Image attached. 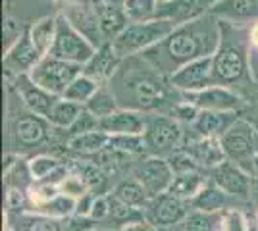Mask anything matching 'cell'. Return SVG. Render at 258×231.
Instances as JSON below:
<instances>
[{
  "mask_svg": "<svg viewBox=\"0 0 258 231\" xmlns=\"http://www.w3.org/2000/svg\"><path fill=\"white\" fill-rule=\"evenodd\" d=\"M119 108L143 114H170L183 100L181 93L141 54L123 58L116 73L108 81Z\"/></svg>",
  "mask_w": 258,
  "mask_h": 231,
  "instance_id": "obj_1",
  "label": "cell"
},
{
  "mask_svg": "<svg viewBox=\"0 0 258 231\" xmlns=\"http://www.w3.org/2000/svg\"><path fill=\"white\" fill-rule=\"evenodd\" d=\"M222 43V22L208 14L201 20L175 25L160 43L143 52V58L164 75H173L177 69L199 58L212 56Z\"/></svg>",
  "mask_w": 258,
  "mask_h": 231,
  "instance_id": "obj_2",
  "label": "cell"
},
{
  "mask_svg": "<svg viewBox=\"0 0 258 231\" xmlns=\"http://www.w3.org/2000/svg\"><path fill=\"white\" fill-rule=\"evenodd\" d=\"M248 46L250 39L243 27L222 23V43L212 54L214 85L235 89L248 79Z\"/></svg>",
  "mask_w": 258,
  "mask_h": 231,
  "instance_id": "obj_3",
  "label": "cell"
},
{
  "mask_svg": "<svg viewBox=\"0 0 258 231\" xmlns=\"http://www.w3.org/2000/svg\"><path fill=\"white\" fill-rule=\"evenodd\" d=\"M54 131L56 129L50 125V121L46 118L37 116L29 110L22 112L18 116H10V120H8V146H10V152L18 154V156L37 152V150L44 148L46 144H50Z\"/></svg>",
  "mask_w": 258,
  "mask_h": 231,
  "instance_id": "obj_4",
  "label": "cell"
},
{
  "mask_svg": "<svg viewBox=\"0 0 258 231\" xmlns=\"http://www.w3.org/2000/svg\"><path fill=\"white\" fill-rule=\"evenodd\" d=\"M173 25L168 20H151V22L141 23H127V27L114 37L110 43L116 48L119 58H129V56L143 54L145 50H149L151 46L160 43L166 35L172 31Z\"/></svg>",
  "mask_w": 258,
  "mask_h": 231,
  "instance_id": "obj_5",
  "label": "cell"
},
{
  "mask_svg": "<svg viewBox=\"0 0 258 231\" xmlns=\"http://www.w3.org/2000/svg\"><path fill=\"white\" fill-rule=\"evenodd\" d=\"M145 144H147V156H160L168 158L170 154L179 150L185 139L183 123L168 116V114H147V125H145Z\"/></svg>",
  "mask_w": 258,
  "mask_h": 231,
  "instance_id": "obj_6",
  "label": "cell"
},
{
  "mask_svg": "<svg viewBox=\"0 0 258 231\" xmlns=\"http://www.w3.org/2000/svg\"><path fill=\"white\" fill-rule=\"evenodd\" d=\"M226 158L241 166L243 170H247L250 174L252 170V158L258 148V129L250 123V121L239 120L226 131V135L220 139ZM252 176V174H250Z\"/></svg>",
  "mask_w": 258,
  "mask_h": 231,
  "instance_id": "obj_7",
  "label": "cell"
},
{
  "mask_svg": "<svg viewBox=\"0 0 258 231\" xmlns=\"http://www.w3.org/2000/svg\"><path fill=\"white\" fill-rule=\"evenodd\" d=\"M81 73H83V66L46 54L41 58V62L37 66L33 67L29 77L37 85L50 91L56 97H64V93L72 85V81Z\"/></svg>",
  "mask_w": 258,
  "mask_h": 231,
  "instance_id": "obj_8",
  "label": "cell"
},
{
  "mask_svg": "<svg viewBox=\"0 0 258 231\" xmlns=\"http://www.w3.org/2000/svg\"><path fill=\"white\" fill-rule=\"evenodd\" d=\"M95 50L97 46L79 33L62 14H58V31H56V39L48 54L66 60V62H72V64L85 66L91 60V56L95 54Z\"/></svg>",
  "mask_w": 258,
  "mask_h": 231,
  "instance_id": "obj_9",
  "label": "cell"
},
{
  "mask_svg": "<svg viewBox=\"0 0 258 231\" xmlns=\"http://www.w3.org/2000/svg\"><path fill=\"white\" fill-rule=\"evenodd\" d=\"M189 212L191 204L187 200H181L172 193H162L158 197H152L151 202L147 204L145 220L162 231L181 225V221L187 218Z\"/></svg>",
  "mask_w": 258,
  "mask_h": 231,
  "instance_id": "obj_10",
  "label": "cell"
},
{
  "mask_svg": "<svg viewBox=\"0 0 258 231\" xmlns=\"http://www.w3.org/2000/svg\"><path fill=\"white\" fill-rule=\"evenodd\" d=\"M133 177L147 189V193L152 198L162 193H168L173 181V172L168 158L143 156L139 162L133 166Z\"/></svg>",
  "mask_w": 258,
  "mask_h": 231,
  "instance_id": "obj_11",
  "label": "cell"
},
{
  "mask_svg": "<svg viewBox=\"0 0 258 231\" xmlns=\"http://www.w3.org/2000/svg\"><path fill=\"white\" fill-rule=\"evenodd\" d=\"M210 181L218 185L227 197L241 202H250V191H252V176L241 166L231 160H224L220 166L208 172Z\"/></svg>",
  "mask_w": 258,
  "mask_h": 231,
  "instance_id": "obj_12",
  "label": "cell"
},
{
  "mask_svg": "<svg viewBox=\"0 0 258 231\" xmlns=\"http://www.w3.org/2000/svg\"><path fill=\"white\" fill-rule=\"evenodd\" d=\"M181 97L193 102L199 110L241 112L247 106V100L243 99L235 89L224 87V85H210L197 93H181Z\"/></svg>",
  "mask_w": 258,
  "mask_h": 231,
  "instance_id": "obj_13",
  "label": "cell"
},
{
  "mask_svg": "<svg viewBox=\"0 0 258 231\" xmlns=\"http://www.w3.org/2000/svg\"><path fill=\"white\" fill-rule=\"evenodd\" d=\"M68 22L76 27L79 33L83 35L85 39H89L95 46L108 43L102 35L100 29V20H98L97 8H95V2L93 0H77V2H66L62 12Z\"/></svg>",
  "mask_w": 258,
  "mask_h": 231,
  "instance_id": "obj_14",
  "label": "cell"
},
{
  "mask_svg": "<svg viewBox=\"0 0 258 231\" xmlns=\"http://www.w3.org/2000/svg\"><path fill=\"white\" fill-rule=\"evenodd\" d=\"M43 54L39 52V48L35 46L29 35V27L23 31V35L12 44L10 48L4 50V58L2 64L6 69L8 77H20V75H29L33 71V67L41 62Z\"/></svg>",
  "mask_w": 258,
  "mask_h": 231,
  "instance_id": "obj_15",
  "label": "cell"
},
{
  "mask_svg": "<svg viewBox=\"0 0 258 231\" xmlns=\"http://www.w3.org/2000/svg\"><path fill=\"white\" fill-rule=\"evenodd\" d=\"M14 91H16V97L20 99L25 110L33 112L37 116H43L46 120L52 112L54 104L60 99V97L52 95L50 91L37 85L29 75L14 77Z\"/></svg>",
  "mask_w": 258,
  "mask_h": 231,
  "instance_id": "obj_16",
  "label": "cell"
},
{
  "mask_svg": "<svg viewBox=\"0 0 258 231\" xmlns=\"http://www.w3.org/2000/svg\"><path fill=\"white\" fill-rule=\"evenodd\" d=\"M220 0H170L162 2L158 6V20H168L173 25H183V23L201 20L208 14H212L214 6Z\"/></svg>",
  "mask_w": 258,
  "mask_h": 231,
  "instance_id": "obj_17",
  "label": "cell"
},
{
  "mask_svg": "<svg viewBox=\"0 0 258 231\" xmlns=\"http://www.w3.org/2000/svg\"><path fill=\"white\" fill-rule=\"evenodd\" d=\"M170 83L179 93H197L203 89L214 85L212 77V56L199 58L191 64L177 69L173 75H170Z\"/></svg>",
  "mask_w": 258,
  "mask_h": 231,
  "instance_id": "obj_18",
  "label": "cell"
},
{
  "mask_svg": "<svg viewBox=\"0 0 258 231\" xmlns=\"http://www.w3.org/2000/svg\"><path fill=\"white\" fill-rule=\"evenodd\" d=\"M181 148L185 152L191 154V158L206 172L214 170L216 166H220L224 160H227L220 139L199 137V135H195L191 131H189V137L185 135Z\"/></svg>",
  "mask_w": 258,
  "mask_h": 231,
  "instance_id": "obj_19",
  "label": "cell"
},
{
  "mask_svg": "<svg viewBox=\"0 0 258 231\" xmlns=\"http://www.w3.org/2000/svg\"><path fill=\"white\" fill-rule=\"evenodd\" d=\"M222 23L247 27L258 22V0H220L212 10Z\"/></svg>",
  "mask_w": 258,
  "mask_h": 231,
  "instance_id": "obj_20",
  "label": "cell"
},
{
  "mask_svg": "<svg viewBox=\"0 0 258 231\" xmlns=\"http://www.w3.org/2000/svg\"><path fill=\"white\" fill-rule=\"evenodd\" d=\"M239 120V112H214L201 110L197 120L189 125V131L199 137H212L222 139L226 131Z\"/></svg>",
  "mask_w": 258,
  "mask_h": 231,
  "instance_id": "obj_21",
  "label": "cell"
},
{
  "mask_svg": "<svg viewBox=\"0 0 258 231\" xmlns=\"http://www.w3.org/2000/svg\"><path fill=\"white\" fill-rule=\"evenodd\" d=\"M123 58H119V54L116 52V48L112 46V43L100 44L95 54L91 56V60L83 66V73L89 77H93L95 81H98L100 85L108 83L112 75L116 73V69L119 67Z\"/></svg>",
  "mask_w": 258,
  "mask_h": 231,
  "instance_id": "obj_22",
  "label": "cell"
},
{
  "mask_svg": "<svg viewBox=\"0 0 258 231\" xmlns=\"http://www.w3.org/2000/svg\"><path fill=\"white\" fill-rule=\"evenodd\" d=\"M147 125V114L118 108L114 114L100 120V129L108 135H143Z\"/></svg>",
  "mask_w": 258,
  "mask_h": 231,
  "instance_id": "obj_23",
  "label": "cell"
},
{
  "mask_svg": "<svg viewBox=\"0 0 258 231\" xmlns=\"http://www.w3.org/2000/svg\"><path fill=\"white\" fill-rule=\"evenodd\" d=\"M108 141H110V135L104 133L102 129H97V131H87L68 137L64 146L72 156L93 160L95 156H98L106 148Z\"/></svg>",
  "mask_w": 258,
  "mask_h": 231,
  "instance_id": "obj_24",
  "label": "cell"
},
{
  "mask_svg": "<svg viewBox=\"0 0 258 231\" xmlns=\"http://www.w3.org/2000/svg\"><path fill=\"white\" fill-rule=\"evenodd\" d=\"M4 221L14 231H66L64 220H58L41 212H25L20 216H8L4 212Z\"/></svg>",
  "mask_w": 258,
  "mask_h": 231,
  "instance_id": "obj_25",
  "label": "cell"
},
{
  "mask_svg": "<svg viewBox=\"0 0 258 231\" xmlns=\"http://www.w3.org/2000/svg\"><path fill=\"white\" fill-rule=\"evenodd\" d=\"M208 179H210V176H208V172H205V170L173 176V181L172 185H170V189H168V193H172V195H175V197L181 198V200L191 202L203 191V187L208 183Z\"/></svg>",
  "mask_w": 258,
  "mask_h": 231,
  "instance_id": "obj_26",
  "label": "cell"
},
{
  "mask_svg": "<svg viewBox=\"0 0 258 231\" xmlns=\"http://www.w3.org/2000/svg\"><path fill=\"white\" fill-rule=\"evenodd\" d=\"M233 198L227 197L222 189L214 185L210 179L206 183L203 191L197 195V197L189 202L191 204V210H203V212H224V210L231 208Z\"/></svg>",
  "mask_w": 258,
  "mask_h": 231,
  "instance_id": "obj_27",
  "label": "cell"
},
{
  "mask_svg": "<svg viewBox=\"0 0 258 231\" xmlns=\"http://www.w3.org/2000/svg\"><path fill=\"white\" fill-rule=\"evenodd\" d=\"M83 110H85L83 104L60 97L58 102L54 104L50 116H48V121H50V125H52L54 129H58V131H68V129L79 120V116L83 114Z\"/></svg>",
  "mask_w": 258,
  "mask_h": 231,
  "instance_id": "obj_28",
  "label": "cell"
},
{
  "mask_svg": "<svg viewBox=\"0 0 258 231\" xmlns=\"http://www.w3.org/2000/svg\"><path fill=\"white\" fill-rule=\"evenodd\" d=\"M56 31H58V14L56 16H44V18L29 25L31 41L43 56L50 52L54 39H56Z\"/></svg>",
  "mask_w": 258,
  "mask_h": 231,
  "instance_id": "obj_29",
  "label": "cell"
},
{
  "mask_svg": "<svg viewBox=\"0 0 258 231\" xmlns=\"http://www.w3.org/2000/svg\"><path fill=\"white\" fill-rule=\"evenodd\" d=\"M112 193H114L121 202H125V204L133 206V208L143 210V212L147 208V204L151 202V195L147 193V189L143 187L133 176L127 177V179L118 181V185L112 189Z\"/></svg>",
  "mask_w": 258,
  "mask_h": 231,
  "instance_id": "obj_30",
  "label": "cell"
},
{
  "mask_svg": "<svg viewBox=\"0 0 258 231\" xmlns=\"http://www.w3.org/2000/svg\"><path fill=\"white\" fill-rule=\"evenodd\" d=\"M222 212H203L191 210L181 221V231H220Z\"/></svg>",
  "mask_w": 258,
  "mask_h": 231,
  "instance_id": "obj_31",
  "label": "cell"
},
{
  "mask_svg": "<svg viewBox=\"0 0 258 231\" xmlns=\"http://www.w3.org/2000/svg\"><path fill=\"white\" fill-rule=\"evenodd\" d=\"M85 108L91 112L93 116H97L98 120H102V118H106L110 114H114L119 106H118L116 97H114V93H112V89H110V85L104 83V85L98 87V91L93 95V99L87 102Z\"/></svg>",
  "mask_w": 258,
  "mask_h": 231,
  "instance_id": "obj_32",
  "label": "cell"
},
{
  "mask_svg": "<svg viewBox=\"0 0 258 231\" xmlns=\"http://www.w3.org/2000/svg\"><path fill=\"white\" fill-rule=\"evenodd\" d=\"M98 87H100L98 81H95L93 77L85 75V73H81V75H77L72 81V85L64 93V99L74 100V102H79V104L85 106L87 102L93 99V95L98 91Z\"/></svg>",
  "mask_w": 258,
  "mask_h": 231,
  "instance_id": "obj_33",
  "label": "cell"
},
{
  "mask_svg": "<svg viewBox=\"0 0 258 231\" xmlns=\"http://www.w3.org/2000/svg\"><path fill=\"white\" fill-rule=\"evenodd\" d=\"M158 0H125V16L129 23H141L156 20L158 14Z\"/></svg>",
  "mask_w": 258,
  "mask_h": 231,
  "instance_id": "obj_34",
  "label": "cell"
},
{
  "mask_svg": "<svg viewBox=\"0 0 258 231\" xmlns=\"http://www.w3.org/2000/svg\"><path fill=\"white\" fill-rule=\"evenodd\" d=\"M108 146L119 150V152H125L129 156H147V144H145V137L143 135H110V141Z\"/></svg>",
  "mask_w": 258,
  "mask_h": 231,
  "instance_id": "obj_35",
  "label": "cell"
},
{
  "mask_svg": "<svg viewBox=\"0 0 258 231\" xmlns=\"http://www.w3.org/2000/svg\"><path fill=\"white\" fill-rule=\"evenodd\" d=\"M76 206H77V200L72 197H66V195H58L56 198L44 202L41 206L33 210V212H41V214H46V216H52V218H58V220H66L70 216L76 214Z\"/></svg>",
  "mask_w": 258,
  "mask_h": 231,
  "instance_id": "obj_36",
  "label": "cell"
},
{
  "mask_svg": "<svg viewBox=\"0 0 258 231\" xmlns=\"http://www.w3.org/2000/svg\"><path fill=\"white\" fill-rule=\"evenodd\" d=\"M60 193L66 195V197H72L79 200V198H83L87 193H91V189L87 185V181L83 179L81 174H77V172H70L68 176L60 181Z\"/></svg>",
  "mask_w": 258,
  "mask_h": 231,
  "instance_id": "obj_37",
  "label": "cell"
},
{
  "mask_svg": "<svg viewBox=\"0 0 258 231\" xmlns=\"http://www.w3.org/2000/svg\"><path fill=\"white\" fill-rule=\"evenodd\" d=\"M220 231H250V223L241 208H227L222 212V227Z\"/></svg>",
  "mask_w": 258,
  "mask_h": 231,
  "instance_id": "obj_38",
  "label": "cell"
},
{
  "mask_svg": "<svg viewBox=\"0 0 258 231\" xmlns=\"http://www.w3.org/2000/svg\"><path fill=\"white\" fill-rule=\"evenodd\" d=\"M168 162L172 166V172L173 176H179V174H189V172H199V170H203L201 166L195 162L193 158H191V154L185 152L183 148L179 150H175L173 154L168 156ZM206 172V170H205Z\"/></svg>",
  "mask_w": 258,
  "mask_h": 231,
  "instance_id": "obj_39",
  "label": "cell"
},
{
  "mask_svg": "<svg viewBox=\"0 0 258 231\" xmlns=\"http://www.w3.org/2000/svg\"><path fill=\"white\" fill-rule=\"evenodd\" d=\"M199 112H201V110L195 106L193 102H189V100L183 99V100H179L175 106H173L168 116H172V118H175L179 123H183V125H187V127H189V125L197 120Z\"/></svg>",
  "mask_w": 258,
  "mask_h": 231,
  "instance_id": "obj_40",
  "label": "cell"
},
{
  "mask_svg": "<svg viewBox=\"0 0 258 231\" xmlns=\"http://www.w3.org/2000/svg\"><path fill=\"white\" fill-rule=\"evenodd\" d=\"M97 129H100V120H98L97 116H93L91 112L83 110V114L79 116V120L68 129V137H72V135H79V133H87V131H97Z\"/></svg>",
  "mask_w": 258,
  "mask_h": 231,
  "instance_id": "obj_41",
  "label": "cell"
},
{
  "mask_svg": "<svg viewBox=\"0 0 258 231\" xmlns=\"http://www.w3.org/2000/svg\"><path fill=\"white\" fill-rule=\"evenodd\" d=\"M89 218L95 220L97 223H104L110 218V198L106 195H97L95 200H93V206H91V212H89Z\"/></svg>",
  "mask_w": 258,
  "mask_h": 231,
  "instance_id": "obj_42",
  "label": "cell"
},
{
  "mask_svg": "<svg viewBox=\"0 0 258 231\" xmlns=\"http://www.w3.org/2000/svg\"><path fill=\"white\" fill-rule=\"evenodd\" d=\"M25 29H27V27L20 25L16 20L6 18V22H4V50H6V48H10L12 44H14L18 39H20V37H22Z\"/></svg>",
  "mask_w": 258,
  "mask_h": 231,
  "instance_id": "obj_43",
  "label": "cell"
},
{
  "mask_svg": "<svg viewBox=\"0 0 258 231\" xmlns=\"http://www.w3.org/2000/svg\"><path fill=\"white\" fill-rule=\"evenodd\" d=\"M119 231H160L156 229L152 223H149L147 220H139V221H131L127 225H123Z\"/></svg>",
  "mask_w": 258,
  "mask_h": 231,
  "instance_id": "obj_44",
  "label": "cell"
},
{
  "mask_svg": "<svg viewBox=\"0 0 258 231\" xmlns=\"http://www.w3.org/2000/svg\"><path fill=\"white\" fill-rule=\"evenodd\" d=\"M248 39H250V44L258 48V22L254 23V25H250V29H248Z\"/></svg>",
  "mask_w": 258,
  "mask_h": 231,
  "instance_id": "obj_45",
  "label": "cell"
},
{
  "mask_svg": "<svg viewBox=\"0 0 258 231\" xmlns=\"http://www.w3.org/2000/svg\"><path fill=\"white\" fill-rule=\"evenodd\" d=\"M250 202H254L258 206V179L252 177V191H250Z\"/></svg>",
  "mask_w": 258,
  "mask_h": 231,
  "instance_id": "obj_46",
  "label": "cell"
},
{
  "mask_svg": "<svg viewBox=\"0 0 258 231\" xmlns=\"http://www.w3.org/2000/svg\"><path fill=\"white\" fill-rule=\"evenodd\" d=\"M250 174H252V177L258 179V148L256 152H254V158H252V170H250Z\"/></svg>",
  "mask_w": 258,
  "mask_h": 231,
  "instance_id": "obj_47",
  "label": "cell"
},
{
  "mask_svg": "<svg viewBox=\"0 0 258 231\" xmlns=\"http://www.w3.org/2000/svg\"><path fill=\"white\" fill-rule=\"evenodd\" d=\"M91 231H118V229H112V227H100V225H98V227H95V229H91Z\"/></svg>",
  "mask_w": 258,
  "mask_h": 231,
  "instance_id": "obj_48",
  "label": "cell"
},
{
  "mask_svg": "<svg viewBox=\"0 0 258 231\" xmlns=\"http://www.w3.org/2000/svg\"><path fill=\"white\" fill-rule=\"evenodd\" d=\"M58 2H62V4H66V2H77V0H58Z\"/></svg>",
  "mask_w": 258,
  "mask_h": 231,
  "instance_id": "obj_49",
  "label": "cell"
},
{
  "mask_svg": "<svg viewBox=\"0 0 258 231\" xmlns=\"http://www.w3.org/2000/svg\"><path fill=\"white\" fill-rule=\"evenodd\" d=\"M158 2H160V4H162V2H170V0H158Z\"/></svg>",
  "mask_w": 258,
  "mask_h": 231,
  "instance_id": "obj_50",
  "label": "cell"
},
{
  "mask_svg": "<svg viewBox=\"0 0 258 231\" xmlns=\"http://www.w3.org/2000/svg\"><path fill=\"white\" fill-rule=\"evenodd\" d=\"M256 223H258V210H256Z\"/></svg>",
  "mask_w": 258,
  "mask_h": 231,
  "instance_id": "obj_51",
  "label": "cell"
}]
</instances>
